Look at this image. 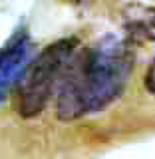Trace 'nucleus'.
Returning a JSON list of instances; mask_svg holds the SVG:
<instances>
[{
	"mask_svg": "<svg viewBox=\"0 0 155 159\" xmlns=\"http://www.w3.org/2000/svg\"><path fill=\"white\" fill-rule=\"evenodd\" d=\"M135 54L129 42L106 36L70 60L58 86L56 116L74 121L112 106L125 92Z\"/></svg>",
	"mask_w": 155,
	"mask_h": 159,
	"instance_id": "nucleus-1",
	"label": "nucleus"
},
{
	"mask_svg": "<svg viewBox=\"0 0 155 159\" xmlns=\"http://www.w3.org/2000/svg\"><path fill=\"white\" fill-rule=\"evenodd\" d=\"M78 48V40L64 38L32 58L18 80L16 107L22 117H36L46 107L50 96L60 86L64 72Z\"/></svg>",
	"mask_w": 155,
	"mask_h": 159,
	"instance_id": "nucleus-2",
	"label": "nucleus"
},
{
	"mask_svg": "<svg viewBox=\"0 0 155 159\" xmlns=\"http://www.w3.org/2000/svg\"><path fill=\"white\" fill-rule=\"evenodd\" d=\"M30 60H32V44L24 32L12 36V40H8L0 48V103L18 84Z\"/></svg>",
	"mask_w": 155,
	"mask_h": 159,
	"instance_id": "nucleus-3",
	"label": "nucleus"
},
{
	"mask_svg": "<svg viewBox=\"0 0 155 159\" xmlns=\"http://www.w3.org/2000/svg\"><path fill=\"white\" fill-rule=\"evenodd\" d=\"M127 32L137 40H155V6H131L123 12Z\"/></svg>",
	"mask_w": 155,
	"mask_h": 159,
	"instance_id": "nucleus-4",
	"label": "nucleus"
},
{
	"mask_svg": "<svg viewBox=\"0 0 155 159\" xmlns=\"http://www.w3.org/2000/svg\"><path fill=\"white\" fill-rule=\"evenodd\" d=\"M145 88L149 89L151 93H155V58L151 60L147 68V74H145Z\"/></svg>",
	"mask_w": 155,
	"mask_h": 159,
	"instance_id": "nucleus-5",
	"label": "nucleus"
}]
</instances>
